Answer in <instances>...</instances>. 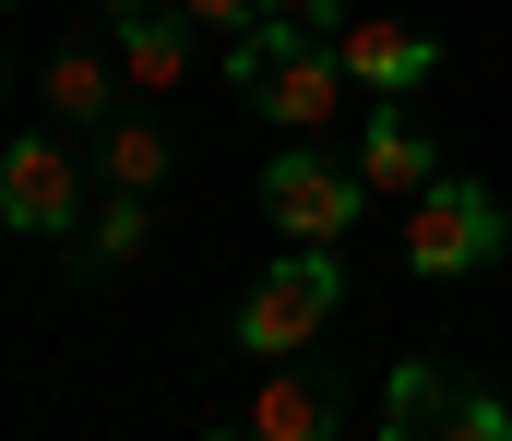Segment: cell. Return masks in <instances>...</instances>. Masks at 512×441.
I'll use <instances>...</instances> for the list:
<instances>
[{
	"mask_svg": "<svg viewBox=\"0 0 512 441\" xmlns=\"http://www.w3.org/2000/svg\"><path fill=\"white\" fill-rule=\"evenodd\" d=\"M96 12H108V24H120V12H143V0H96Z\"/></svg>",
	"mask_w": 512,
	"mask_h": 441,
	"instance_id": "2e32d148",
	"label": "cell"
},
{
	"mask_svg": "<svg viewBox=\"0 0 512 441\" xmlns=\"http://www.w3.org/2000/svg\"><path fill=\"white\" fill-rule=\"evenodd\" d=\"M36 96H48V120H72V132H108V120H120V60H96V48H60V60L36 72Z\"/></svg>",
	"mask_w": 512,
	"mask_h": 441,
	"instance_id": "30bf717a",
	"label": "cell"
},
{
	"mask_svg": "<svg viewBox=\"0 0 512 441\" xmlns=\"http://www.w3.org/2000/svg\"><path fill=\"white\" fill-rule=\"evenodd\" d=\"M0 12H12V0H0Z\"/></svg>",
	"mask_w": 512,
	"mask_h": 441,
	"instance_id": "e0dca14e",
	"label": "cell"
},
{
	"mask_svg": "<svg viewBox=\"0 0 512 441\" xmlns=\"http://www.w3.org/2000/svg\"><path fill=\"white\" fill-rule=\"evenodd\" d=\"M382 441H512V406L453 382V358H405L382 394Z\"/></svg>",
	"mask_w": 512,
	"mask_h": 441,
	"instance_id": "277c9868",
	"label": "cell"
},
{
	"mask_svg": "<svg viewBox=\"0 0 512 441\" xmlns=\"http://www.w3.org/2000/svg\"><path fill=\"white\" fill-rule=\"evenodd\" d=\"M358 203H370V179L334 167V155H274V167H262V215H274L298 251H334V239L358 227Z\"/></svg>",
	"mask_w": 512,
	"mask_h": 441,
	"instance_id": "8992f818",
	"label": "cell"
},
{
	"mask_svg": "<svg viewBox=\"0 0 512 441\" xmlns=\"http://www.w3.org/2000/svg\"><path fill=\"white\" fill-rule=\"evenodd\" d=\"M191 12L179 0H143V12H120V72L143 84V96H167V84H191Z\"/></svg>",
	"mask_w": 512,
	"mask_h": 441,
	"instance_id": "9c48e42d",
	"label": "cell"
},
{
	"mask_svg": "<svg viewBox=\"0 0 512 441\" xmlns=\"http://www.w3.org/2000/svg\"><path fill=\"white\" fill-rule=\"evenodd\" d=\"M84 179H96V167L72 144L24 132V144L0 155V227H12V239H72V227H84Z\"/></svg>",
	"mask_w": 512,
	"mask_h": 441,
	"instance_id": "5b68a950",
	"label": "cell"
},
{
	"mask_svg": "<svg viewBox=\"0 0 512 441\" xmlns=\"http://www.w3.org/2000/svg\"><path fill=\"white\" fill-rule=\"evenodd\" d=\"M179 12H191L203 36H251V24H262V12H274V0H179Z\"/></svg>",
	"mask_w": 512,
	"mask_h": 441,
	"instance_id": "5bb4252c",
	"label": "cell"
},
{
	"mask_svg": "<svg viewBox=\"0 0 512 441\" xmlns=\"http://www.w3.org/2000/svg\"><path fill=\"white\" fill-rule=\"evenodd\" d=\"M274 24H310V36H334V24H346V0H274Z\"/></svg>",
	"mask_w": 512,
	"mask_h": 441,
	"instance_id": "9a60e30c",
	"label": "cell"
},
{
	"mask_svg": "<svg viewBox=\"0 0 512 441\" xmlns=\"http://www.w3.org/2000/svg\"><path fill=\"white\" fill-rule=\"evenodd\" d=\"M334 60H346V84H370V96H417V84L441 72V36H429V24H393V12H346V24H334Z\"/></svg>",
	"mask_w": 512,
	"mask_h": 441,
	"instance_id": "52a82bcc",
	"label": "cell"
},
{
	"mask_svg": "<svg viewBox=\"0 0 512 441\" xmlns=\"http://www.w3.org/2000/svg\"><path fill=\"white\" fill-rule=\"evenodd\" d=\"M334 298H346V263H334V251L274 263V275L239 298V358H310L322 322H334Z\"/></svg>",
	"mask_w": 512,
	"mask_h": 441,
	"instance_id": "7a4b0ae2",
	"label": "cell"
},
{
	"mask_svg": "<svg viewBox=\"0 0 512 441\" xmlns=\"http://www.w3.org/2000/svg\"><path fill=\"white\" fill-rule=\"evenodd\" d=\"M227 430H239V441H334V430H346V406H334V382H310L298 358H274V382L227 406Z\"/></svg>",
	"mask_w": 512,
	"mask_h": 441,
	"instance_id": "ba28073f",
	"label": "cell"
},
{
	"mask_svg": "<svg viewBox=\"0 0 512 441\" xmlns=\"http://www.w3.org/2000/svg\"><path fill=\"white\" fill-rule=\"evenodd\" d=\"M358 179H370V191H393V203H417L441 167H429V144H417V132L382 108V120H370V144H358Z\"/></svg>",
	"mask_w": 512,
	"mask_h": 441,
	"instance_id": "7c38bea8",
	"label": "cell"
},
{
	"mask_svg": "<svg viewBox=\"0 0 512 441\" xmlns=\"http://www.w3.org/2000/svg\"><path fill=\"white\" fill-rule=\"evenodd\" d=\"M227 84L251 96L274 132H334V108H346V60H334V36L274 24V12H262L251 36H227Z\"/></svg>",
	"mask_w": 512,
	"mask_h": 441,
	"instance_id": "6da1fadb",
	"label": "cell"
},
{
	"mask_svg": "<svg viewBox=\"0 0 512 441\" xmlns=\"http://www.w3.org/2000/svg\"><path fill=\"white\" fill-rule=\"evenodd\" d=\"M167 167H179V144H167L155 120H131V108L108 120V132H96V179H120V191H155Z\"/></svg>",
	"mask_w": 512,
	"mask_h": 441,
	"instance_id": "4fadbf2b",
	"label": "cell"
},
{
	"mask_svg": "<svg viewBox=\"0 0 512 441\" xmlns=\"http://www.w3.org/2000/svg\"><path fill=\"white\" fill-rule=\"evenodd\" d=\"M501 191H477V179H429L417 203H405V275H477V263H501Z\"/></svg>",
	"mask_w": 512,
	"mask_h": 441,
	"instance_id": "3957f363",
	"label": "cell"
},
{
	"mask_svg": "<svg viewBox=\"0 0 512 441\" xmlns=\"http://www.w3.org/2000/svg\"><path fill=\"white\" fill-rule=\"evenodd\" d=\"M143 191H120L108 179V203H84V227H72V251H84V275H120V263H143Z\"/></svg>",
	"mask_w": 512,
	"mask_h": 441,
	"instance_id": "8fae6325",
	"label": "cell"
}]
</instances>
